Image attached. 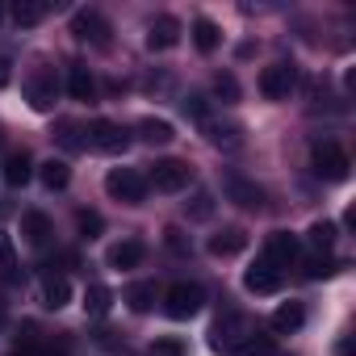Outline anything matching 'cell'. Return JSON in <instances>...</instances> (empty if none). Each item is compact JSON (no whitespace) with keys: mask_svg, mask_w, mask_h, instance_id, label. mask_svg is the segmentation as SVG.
I'll return each instance as SVG.
<instances>
[{"mask_svg":"<svg viewBox=\"0 0 356 356\" xmlns=\"http://www.w3.org/2000/svg\"><path fill=\"white\" fill-rule=\"evenodd\" d=\"M126 302H130V310H134V314H147V310L155 306V285H151V281L130 285V289H126Z\"/></svg>","mask_w":356,"mask_h":356,"instance_id":"484cf974","label":"cell"},{"mask_svg":"<svg viewBox=\"0 0 356 356\" xmlns=\"http://www.w3.org/2000/svg\"><path fill=\"white\" fill-rule=\"evenodd\" d=\"M147 181H151L159 193H181V189H189V181H193V168H189L185 159H155Z\"/></svg>","mask_w":356,"mask_h":356,"instance_id":"7a4b0ae2","label":"cell"},{"mask_svg":"<svg viewBox=\"0 0 356 356\" xmlns=\"http://www.w3.org/2000/svg\"><path fill=\"white\" fill-rule=\"evenodd\" d=\"M163 243H168L172 252H189V243H185V235H181V231H176V227H168V231H163Z\"/></svg>","mask_w":356,"mask_h":356,"instance_id":"d590c367","label":"cell"},{"mask_svg":"<svg viewBox=\"0 0 356 356\" xmlns=\"http://www.w3.org/2000/svg\"><path fill=\"white\" fill-rule=\"evenodd\" d=\"M76 227H80V235H84V239H97L105 222H101V214H97V210H80V214H76Z\"/></svg>","mask_w":356,"mask_h":356,"instance_id":"83f0119b","label":"cell"},{"mask_svg":"<svg viewBox=\"0 0 356 356\" xmlns=\"http://www.w3.org/2000/svg\"><path fill=\"white\" fill-rule=\"evenodd\" d=\"M5 318H9V310H5V298H0V327H5Z\"/></svg>","mask_w":356,"mask_h":356,"instance_id":"f35d334b","label":"cell"},{"mask_svg":"<svg viewBox=\"0 0 356 356\" xmlns=\"http://www.w3.org/2000/svg\"><path fill=\"white\" fill-rule=\"evenodd\" d=\"M293 260H298V235H289V231H273L268 243H264V264H273V268L281 273V268H289Z\"/></svg>","mask_w":356,"mask_h":356,"instance_id":"9c48e42d","label":"cell"},{"mask_svg":"<svg viewBox=\"0 0 356 356\" xmlns=\"http://www.w3.org/2000/svg\"><path fill=\"white\" fill-rule=\"evenodd\" d=\"M185 113H193L197 122H206V118H210V105H206V97H189V101H185Z\"/></svg>","mask_w":356,"mask_h":356,"instance_id":"e575fe53","label":"cell"},{"mask_svg":"<svg viewBox=\"0 0 356 356\" xmlns=\"http://www.w3.org/2000/svg\"><path fill=\"white\" fill-rule=\"evenodd\" d=\"M310 163H314V172H318V176H327V181H348V168H352L348 151H343L339 143H331V138L314 143V151H310Z\"/></svg>","mask_w":356,"mask_h":356,"instance_id":"6da1fadb","label":"cell"},{"mask_svg":"<svg viewBox=\"0 0 356 356\" xmlns=\"http://www.w3.org/2000/svg\"><path fill=\"white\" fill-rule=\"evenodd\" d=\"M105 193L113 197V202H126V206H138L143 197H147V181L134 172V168H113L109 176H105Z\"/></svg>","mask_w":356,"mask_h":356,"instance_id":"3957f363","label":"cell"},{"mask_svg":"<svg viewBox=\"0 0 356 356\" xmlns=\"http://www.w3.org/2000/svg\"><path fill=\"white\" fill-rule=\"evenodd\" d=\"M293 84H298V67L293 63H273V67L260 72V92L268 101H285L293 92Z\"/></svg>","mask_w":356,"mask_h":356,"instance_id":"5b68a950","label":"cell"},{"mask_svg":"<svg viewBox=\"0 0 356 356\" xmlns=\"http://www.w3.org/2000/svg\"><path fill=\"white\" fill-rule=\"evenodd\" d=\"M72 34L80 38V42H92V47H105L109 42V22L97 13V9H80L76 17H72Z\"/></svg>","mask_w":356,"mask_h":356,"instance_id":"52a82bcc","label":"cell"},{"mask_svg":"<svg viewBox=\"0 0 356 356\" xmlns=\"http://www.w3.org/2000/svg\"><path fill=\"white\" fill-rule=\"evenodd\" d=\"M214 92H218L222 101H239V84H235V76H231V72H222V76L214 80Z\"/></svg>","mask_w":356,"mask_h":356,"instance_id":"4dcf8cb0","label":"cell"},{"mask_svg":"<svg viewBox=\"0 0 356 356\" xmlns=\"http://www.w3.org/2000/svg\"><path fill=\"white\" fill-rule=\"evenodd\" d=\"M59 138H63L67 147H80V138H76V126H72V122H63V134H59Z\"/></svg>","mask_w":356,"mask_h":356,"instance_id":"8d00e7d4","label":"cell"},{"mask_svg":"<svg viewBox=\"0 0 356 356\" xmlns=\"http://www.w3.org/2000/svg\"><path fill=\"white\" fill-rule=\"evenodd\" d=\"M0 176H5L9 189H26L30 176H34V159H30L26 151H9V155H5V168H0Z\"/></svg>","mask_w":356,"mask_h":356,"instance_id":"8fae6325","label":"cell"},{"mask_svg":"<svg viewBox=\"0 0 356 356\" xmlns=\"http://www.w3.org/2000/svg\"><path fill=\"white\" fill-rule=\"evenodd\" d=\"M243 285H248L252 293H277V289H281V273L260 260V264H252V268L243 273Z\"/></svg>","mask_w":356,"mask_h":356,"instance_id":"5bb4252c","label":"cell"},{"mask_svg":"<svg viewBox=\"0 0 356 356\" xmlns=\"http://www.w3.org/2000/svg\"><path fill=\"white\" fill-rule=\"evenodd\" d=\"M331 273H335V264H331L327 256H310V260H306V277H310V281H318V277H331Z\"/></svg>","mask_w":356,"mask_h":356,"instance_id":"1f68e13d","label":"cell"},{"mask_svg":"<svg viewBox=\"0 0 356 356\" xmlns=\"http://www.w3.org/2000/svg\"><path fill=\"white\" fill-rule=\"evenodd\" d=\"M310 243H314L318 252H331V243H335V222H314V227H310Z\"/></svg>","mask_w":356,"mask_h":356,"instance_id":"f1b7e54d","label":"cell"},{"mask_svg":"<svg viewBox=\"0 0 356 356\" xmlns=\"http://www.w3.org/2000/svg\"><path fill=\"white\" fill-rule=\"evenodd\" d=\"M155 356H185L181 339H155Z\"/></svg>","mask_w":356,"mask_h":356,"instance_id":"836d02e7","label":"cell"},{"mask_svg":"<svg viewBox=\"0 0 356 356\" xmlns=\"http://www.w3.org/2000/svg\"><path fill=\"white\" fill-rule=\"evenodd\" d=\"M26 97H30V105H34L38 113L55 109V97H59V80H55V72H51V67L34 72V76H30V84H26Z\"/></svg>","mask_w":356,"mask_h":356,"instance_id":"ba28073f","label":"cell"},{"mask_svg":"<svg viewBox=\"0 0 356 356\" xmlns=\"http://www.w3.org/2000/svg\"><path fill=\"white\" fill-rule=\"evenodd\" d=\"M302 323H306L302 302H281V306L273 310V327H277V331H298Z\"/></svg>","mask_w":356,"mask_h":356,"instance_id":"603a6c76","label":"cell"},{"mask_svg":"<svg viewBox=\"0 0 356 356\" xmlns=\"http://www.w3.org/2000/svg\"><path fill=\"white\" fill-rule=\"evenodd\" d=\"M193 42H197V51H202V55H210V51H218L222 30H218L210 17H197V22H193Z\"/></svg>","mask_w":356,"mask_h":356,"instance_id":"ffe728a7","label":"cell"},{"mask_svg":"<svg viewBox=\"0 0 356 356\" xmlns=\"http://www.w3.org/2000/svg\"><path fill=\"white\" fill-rule=\"evenodd\" d=\"M47 13H51L47 0H17V5H13V22L17 26H38Z\"/></svg>","mask_w":356,"mask_h":356,"instance_id":"cb8c5ba5","label":"cell"},{"mask_svg":"<svg viewBox=\"0 0 356 356\" xmlns=\"http://www.w3.org/2000/svg\"><path fill=\"white\" fill-rule=\"evenodd\" d=\"M88 143H92L97 151H105V155H122V151L130 147V134H126L118 122H109V118H97V122L88 126Z\"/></svg>","mask_w":356,"mask_h":356,"instance_id":"8992f818","label":"cell"},{"mask_svg":"<svg viewBox=\"0 0 356 356\" xmlns=\"http://www.w3.org/2000/svg\"><path fill=\"white\" fill-rule=\"evenodd\" d=\"M143 256H147V248H143L138 239H122V243L109 248V264H113V268H138Z\"/></svg>","mask_w":356,"mask_h":356,"instance_id":"e0dca14e","label":"cell"},{"mask_svg":"<svg viewBox=\"0 0 356 356\" xmlns=\"http://www.w3.org/2000/svg\"><path fill=\"white\" fill-rule=\"evenodd\" d=\"M9 84V59H0V88Z\"/></svg>","mask_w":356,"mask_h":356,"instance_id":"74e56055","label":"cell"},{"mask_svg":"<svg viewBox=\"0 0 356 356\" xmlns=\"http://www.w3.org/2000/svg\"><path fill=\"white\" fill-rule=\"evenodd\" d=\"M42 302H47L51 310H63V306L72 302V285H67V277H47V281H42Z\"/></svg>","mask_w":356,"mask_h":356,"instance_id":"7402d4cb","label":"cell"},{"mask_svg":"<svg viewBox=\"0 0 356 356\" xmlns=\"http://www.w3.org/2000/svg\"><path fill=\"white\" fill-rule=\"evenodd\" d=\"M210 256H218V260H227V256H239L243 248H248V231L243 227H222L218 235H210Z\"/></svg>","mask_w":356,"mask_h":356,"instance_id":"7c38bea8","label":"cell"},{"mask_svg":"<svg viewBox=\"0 0 356 356\" xmlns=\"http://www.w3.org/2000/svg\"><path fill=\"white\" fill-rule=\"evenodd\" d=\"M38 356H63V352H55V348H47V352H38Z\"/></svg>","mask_w":356,"mask_h":356,"instance_id":"ab89813d","label":"cell"},{"mask_svg":"<svg viewBox=\"0 0 356 356\" xmlns=\"http://www.w3.org/2000/svg\"><path fill=\"white\" fill-rule=\"evenodd\" d=\"M67 92L76 101H97V80H92V72L84 63H72L67 67Z\"/></svg>","mask_w":356,"mask_h":356,"instance_id":"9a60e30c","label":"cell"},{"mask_svg":"<svg viewBox=\"0 0 356 356\" xmlns=\"http://www.w3.org/2000/svg\"><path fill=\"white\" fill-rule=\"evenodd\" d=\"M202 302H206V293H202V285H193V281H176V285H168V293H163V310H168L172 318H193V314L202 310Z\"/></svg>","mask_w":356,"mask_h":356,"instance_id":"277c9868","label":"cell"},{"mask_svg":"<svg viewBox=\"0 0 356 356\" xmlns=\"http://www.w3.org/2000/svg\"><path fill=\"white\" fill-rule=\"evenodd\" d=\"M202 130H206V138H210L214 147H239V143H243V138H239L243 130H239L235 122H214V118H206Z\"/></svg>","mask_w":356,"mask_h":356,"instance_id":"ac0fdd59","label":"cell"},{"mask_svg":"<svg viewBox=\"0 0 356 356\" xmlns=\"http://www.w3.org/2000/svg\"><path fill=\"white\" fill-rule=\"evenodd\" d=\"M0 268H5V273L17 268V252H13V239L9 235H0Z\"/></svg>","mask_w":356,"mask_h":356,"instance_id":"d6a6232c","label":"cell"},{"mask_svg":"<svg viewBox=\"0 0 356 356\" xmlns=\"http://www.w3.org/2000/svg\"><path fill=\"white\" fill-rule=\"evenodd\" d=\"M22 235H26V243L47 248V243H51V218H47V214H38V210L22 214Z\"/></svg>","mask_w":356,"mask_h":356,"instance_id":"2e32d148","label":"cell"},{"mask_svg":"<svg viewBox=\"0 0 356 356\" xmlns=\"http://www.w3.org/2000/svg\"><path fill=\"white\" fill-rule=\"evenodd\" d=\"M214 214V197L202 189V193H193V202H189V218H210Z\"/></svg>","mask_w":356,"mask_h":356,"instance_id":"f546056e","label":"cell"},{"mask_svg":"<svg viewBox=\"0 0 356 356\" xmlns=\"http://www.w3.org/2000/svg\"><path fill=\"white\" fill-rule=\"evenodd\" d=\"M231 356H277V348H273V335H260V331H248L235 348H231Z\"/></svg>","mask_w":356,"mask_h":356,"instance_id":"d6986e66","label":"cell"},{"mask_svg":"<svg viewBox=\"0 0 356 356\" xmlns=\"http://www.w3.org/2000/svg\"><path fill=\"white\" fill-rule=\"evenodd\" d=\"M38 176H42V185H47V189H67V181H72V168H67L63 159H47V163L38 168Z\"/></svg>","mask_w":356,"mask_h":356,"instance_id":"d4e9b609","label":"cell"},{"mask_svg":"<svg viewBox=\"0 0 356 356\" xmlns=\"http://www.w3.org/2000/svg\"><path fill=\"white\" fill-rule=\"evenodd\" d=\"M109 302H113V293H109L105 285H88V293H84V310H88L92 318H101V314L109 310Z\"/></svg>","mask_w":356,"mask_h":356,"instance_id":"4316f807","label":"cell"},{"mask_svg":"<svg viewBox=\"0 0 356 356\" xmlns=\"http://www.w3.org/2000/svg\"><path fill=\"white\" fill-rule=\"evenodd\" d=\"M176 42H181V22L176 17H155L147 26V47L151 51H172Z\"/></svg>","mask_w":356,"mask_h":356,"instance_id":"4fadbf2b","label":"cell"},{"mask_svg":"<svg viewBox=\"0 0 356 356\" xmlns=\"http://www.w3.org/2000/svg\"><path fill=\"white\" fill-rule=\"evenodd\" d=\"M138 138L151 143V147H163V143H172L176 134H172V126H168L163 118H143V122H138Z\"/></svg>","mask_w":356,"mask_h":356,"instance_id":"44dd1931","label":"cell"},{"mask_svg":"<svg viewBox=\"0 0 356 356\" xmlns=\"http://www.w3.org/2000/svg\"><path fill=\"white\" fill-rule=\"evenodd\" d=\"M222 189H227V197H231L235 206H243V210H260V206H264V189L252 185L248 176H239V172H227Z\"/></svg>","mask_w":356,"mask_h":356,"instance_id":"30bf717a","label":"cell"}]
</instances>
